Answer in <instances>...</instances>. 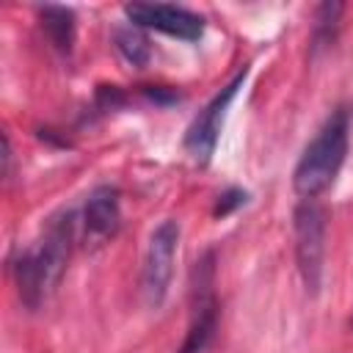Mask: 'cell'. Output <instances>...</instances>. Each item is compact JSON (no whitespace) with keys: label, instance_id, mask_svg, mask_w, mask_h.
<instances>
[{"label":"cell","instance_id":"cell-1","mask_svg":"<svg viewBox=\"0 0 353 353\" xmlns=\"http://www.w3.org/2000/svg\"><path fill=\"white\" fill-rule=\"evenodd\" d=\"M72 237H74V215L72 212L55 215L47 223L39 245L28 248L14 262L17 290L28 309H39L58 287L72 254Z\"/></svg>","mask_w":353,"mask_h":353},{"label":"cell","instance_id":"cell-8","mask_svg":"<svg viewBox=\"0 0 353 353\" xmlns=\"http://www.w3.org/2000/svg\"><path fill=\"white\" fill-rule=\"evenodd\" d=\"M39 19H41L47 39L61 52H69L72 41H74V14L63 6H44V8H39Z\"/></svg>","mask_w":353,"mask_h":353},{"label":"cell","instance_id":"cell-11","mask_svg":"<svg viewBox=\"0 0 353 353\" xmlns=\"http://www.w3.org/2000/svg\"><path fill=\"white\" fill-rule=\"evenodd\" d=\"M245 199H248V196H245V190L232 188V190H226L223 196H218V204H215V210H212V212L223 218V215H229L232 210H237L240 204H245Z\"/></svg>","mask_w":353,"mask_h":353},{"label":"cell","instance_id":"cell-9","mask_svg":"<svg viewBox=\"0 0 353 353\" xmlns=\"http://www.w3.org/2000/svg\"><path fill=\"white\" fill-rule=\"evenodd\" d=\"M116 50L121 52V58L132 66H143L146 58H149V44L146 39L135 30V28H127V30H116Z\"/></svg>","mask_w":353,"mask_h":353},{"label":"cell","instance_id":"cell-2","mask_svg":"<svg viewBox=\"0 0 353 353\" xmlns=\"http://www.w3.org/2000/svg\"><path fill=\"white\" fill-rule=\"evenodd\" d=\"M347 130H350V110L336 108L328 116V121L320 127L314 141L303 149L292 174V188L301 199L320 196L336 179L347 154Z\"/></svg>","mask_w":353,"mask_h":353},{"label":"cell","instance_id":"cell-5","mask_svg":"<svg viewBox=\"0 0 353 353\" xmlns=\"http://www.w3.org/2000/svg\"><path fill=\"white\" fill-rule=\"evenodd\" d=\"M245 74H248V69L243 66V69L232 77V83H226V85L210 99V105L193 119V124L188 127L185 152L193 157V163L207 165V163L212 160V152H215V143H218V135H221V127H223L226 108L232 105V99L237 97L240 85L245 83Z\"/></svg>","mask_w":353,"mask_h":353},{"label":"cell","instance_id":"cell-7","mask_svg":"<svg viewBox=\"0 0 353 353\" xmlns=\"http://www.w3.org/2000/svg\"><path fill=\"white\" fill-rule=\"evenodd\" d=\"M121 223V210H119V190L116 188H97L85 207H83V234L85 243L91 245H102L108 237H113L119 232Z\"/></svg>","mask_w":353,"mask_h":353},{"label":"cell","instance_id":"cell-10","mask_svg":"<svg viewBox=\"0 0 353 353\" xmlns=\"http://www.w3.org/2000/svg\"><path fill=\"white\" fill-rule=\"evenodd\" d=\"M339 14H342V6L339 3H323L317 8V25H314V44L317 47L331 44L334 30H336V22H339Z\"/></svg>","mask_w":353,"mask_h":353},{"label":"cell","instance_id":"cell-6","mask_svg":"<svg viewBox=\"0 0 353 353\" xmlns=\"http://www.w3.org/2000/svg\"><path fill=\"white\" fill-rule=\"evenodd\" d=\"M124 14L138 28H152V30H160L165 36L182 39V41H196L204 33V19L188 8H179V6L130 3V6H124Z\"/></svg>","mask_w":353,"mask_h":353},{"label":"cell","instance_id":"cell-4","mask_svg":"<svg viewBox=\"0 0 353 353\" xmlns=\"http://www.w3.org/2000/svg\"><path fill=\"white\" fill-rule=\"evenodd\" d=\"M176 245H179V223L174 218H168L152 232L146 259H143L141 292H143V303L149 309H160L165 295H168V287L174 279Z\"/></svg>","mask_w":353,"mask_h":353},{"label":"cell","instance_id":"cell-3","mask_svg":"<svg viewBox=\"0 0 353 353\" xmlns=\"http://www.w3.org/2000/svg\"><path fill=\"white\" fill-rule=\"evenodd\" d=\"M295 259L306 292L317 295L325 259V212L314 199H303L295 207Z\"/></svg>","mask_w":353,"mask_h":353}]
</instances>
